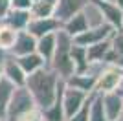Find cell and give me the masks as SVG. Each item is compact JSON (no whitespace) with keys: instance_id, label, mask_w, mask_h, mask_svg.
<instances>
[{"instance_id":"7c38bea8","label":"cell","mask_w":123,"mask_h":121,"mask_svg":"<svg viewBox=\"0 0 123 121\" xmlns=\"http://www.w3.org/2000/svg\"><path fill=\"white\" fill-rule=\"evenodd\" d=\"M103 96V106L107 112L108 121H116L118 116L123 112V96L118 92H108V94H101Z\"/></svg>"},{"instance_id":"1f68e13d","label":"cell","mask_w":123,"mask_h":121,"mask_svg":"<svg viewBox=\"0 0 123 121\" xmlns=\"http://www.w3.org/2000/svg\"><path fill=\"white\" fill-rule=\"evenodd\" d=\"M116 66L123 72V55H118V60H116Z\"/></svg>"},{"instance_id":"44dd1931","label":"cell","mask_w":123,"mask_h":121,"mask_svg":"<svg viewBox=\"0 0 123 121\" xmlns=\"http://www.w3.org/2000/svg\"><path fill=\"white\" fill-rule=\"evenodd\" d=\"M88 121H108L105 106H103V96L94 92L90 97V108H88Z\"/></svg>"},{"instance_id":"277c9868","label":"cell","mask_w":123,"mask_h":121,"mask_svg":"<svg viewBox=\"0 0 123 121\" xmlns=\"http://www.w3.org/2000/svg\"><path fill=\"white\" fill-rule=\"evenodd\" d=\"M123 85V72L116 64H105L98 72L96 79V94H108V92H118Z\"/></svg>"},{"instance_id":"8992f818","label":"cell","mask_w":123,"mask_h":121,"mask_svg":"<svg viewBox=\"0 0 123 121\" xmlns=\"http://www.w3.org/2000/svg\"><path fill=\"white\" fill-rule=\"evenodd\" d=\"M114 31L116 30H114L110 24H103V26H99V28H88L86 31H83L81 35L74 37V42L79 44V46L88 48V46L103 42V40H110V37L114 35Z\"/></svg>"},{"instance_id":"74e56055","label":"cell","mask_w":123,"mask_h":121,"mask_svg":"<svg viewBox=\"0 0 123 121\" xmlns=\"http://www.w3.org/2000/svg\"><path fill=\"white\" fill-rule=\"evenodd\" d=\"M31 2H39V0H31Z\"/></svg>"},{"instance_id":"2e32d148","label":"cell","mask_w":123,"mask_h":121,"mask_svg":"<svg viewBox=\"0 0 123 121\" xmlns=\"http://www.w3.org/2000/svg\"><path fill=\"white\" fill-rule=\"evenodd\" d=\"M17 62L20 64V68L24 70L26 75H30V73H35V72H39L41 68H44L46 64V60L42 59L37 51H33V53H28V55H22V57H15Z\"/></svg>"},{"instance_id":"d6986e66","label":"cell","mask_w":123,"mask_h":121,"mask_svg":"<svg viewBox=\"0 0 123 121\" xmlns=\"http://www.w3.org/2000/svg\"><path fill=\"white\" fill-rule=\"evenodd\" d=\"M57 46V33H50V35H44L41 39H37V53L46 60V64L51 60L53 57V51H55Z\"/></svg>"},{"instance_id":"f546056e","label":"cell","mask_w":123,"mask_h":121,"mask_svg":"<svg viewBox=\"0 0 123 121\" xmlns=\"http://www.w3.org/2000/svg\"><path fill=\"white\" fill-rule=\"evenodd\" d=\"M11 11V0H0V20Z\"/></svg>"},{"instance_id":"9c48e42d","label":"cell","mask_w":123,"mask_h":121,"mask_svg":"<svg viewBox=\"0 0 123 121\" xmlns=\"http://www.w3.org/2000/svg\"><path fill=\"white\" fill-rule=\"evenodd\" d=\"M2 72H4V79H7L13 86H24L28 75L24 73V70L13 55H7V59L2 62Z\"/></svg>"},{"instance_id":"7402d4cb","label":"cell","mask_w":123,"mask_h":121,"mask_svg":"<svg viewBox=\"0 0 123 121\" xmlns=\"http://www.w3.org/2000/svg\"><path fill=\"white\" fill-rule=\"evenodd\" d=\"M55 13V0H39L33 2L30 7L31 18H48Z\"/></svg>"},{"instance_id":"836d02e7","label":"cell","mask_w":123,"mask_h":121,"mask_svg":"<svg viewBox=\"0 0 123 121\" xmlns=\"http://www.w3.org/2000/svg\"><path fill=\"white\" fill-rule=\"evenodd\" d=\"M4 79V72H2V64H0V81Z\"/></svg>"},{"instance_id":"f1b7e54d","label":"cell","mask_w":123,"mask_h":121,"mask_svg":"<svg viewBox=\"0 0 123 121\" xmlns=\"http://www.w3.org/2000/svg\"><path fill=\"white\" fill-rule=\"evenodd\" d=\"M31 0H11V9H22V11H30L31 7Z\"/></svg>"},{"instance_id":"d6a6232c","label":"cell","mask_w":123,"mask_h":121,"mask_svg":"<svg viewBox=\"0 0 123 121\" xmlns=\"http://www.w3.org/2000/svg\"><path fill=\"white\" fill-rule=\"evenodd\" d=\"M112 2H114L116 6H118V7H119L121 11H123V0H112Z\"/></svg>"},{"instance_id":"ba28073f","label":"cell","mask_w":123,"mask_h":121,"mask_svg":"<svg viewBox=\"0 0 123 121\" xmlns=\"http://www.w3.org/2000/svg\"><path fill=\"white\" fill-rule=\"evenodd\" d=\"M85 4H86V0H55V13H53V17L62 24L68 18H72L74 15L81 13Z\"/></svg>"},{"instance_id":"4fadbf2b","label":"cell","mask_w":123,"mask_h":121,"mask_svg":"<svg viewBox=\"0 0 123 121\" xmlns=\"http://www.w3.org/2000/svg\"><path fill=\"white\" fill-rule=\"evenodd\" d=\"M99 4L105 17V22L110 24L114 30H123V11L119 9L114 2H103V0H96Z\"/></svg>"},{"instance_id":"5b68a950","label":"cell","mask_w":123,"mask_h":121,"mask_svg":"<svg viewBox=\"0 0 123 121\" xmlns=\"http://www.w3.org/2000/svg\"><path fill=\"white\" fill-rule=\"evenodd\" d=\"M88 97H90V94H85V92L77 90V88L68 86L66 81H64V88H62V92H61V103H62V110H64V117L68 119V117L74 116L77 110H81L83 105L88 101Z\"/></svg>"},{"instance_id":"4dcf8cb0","label":"cell","mask_w":123,"mask_h":121,"mask_svg":"<svg viewBox=\"0 0 123 121\" xmlns=\"http://www.w3.org/2000/svg\"><path fill=\"white\" fill-rule=\"evenodd\" d=\"M7 55H9V53H7V51H4L2 48H0V64H2L6 59H7Z\"/></svg>"},{"instance_id":"e575fe53","label":"cell","mask_w":123,"mask_h":121,"mask_svg":"<svg viewBox=\"0 0 123 121\" xmlns=\"http://www.w3.org/2000/svg\"><path fill=\"white\" fill-rule=\"evenodd\" d=\"M116 121H123V112H121V114L118 116V119H116Z\"/></svg>"},{"instance_id":"30bf717a","label":"cell","mask_w":123,"mask_h":121,"mask_svg":"<svg viewBox=\"0 0 123 121\" xmlns=\"http://www.w3.org/2000/svg\"><path fill=\"white\" fill-rule=\"evenodd\" d=\"M37 50V39L31 35L30 31H18V35H17V40L13 48H11L9 55L13 57H22V55H28V53H33Z\"/></svg>"},{"instance_id":"e0dca14e","label":"cell","mask_w":123,"mask_h":121,"mask_svg":"<svg viewBox=\"0 0 123 121\" xmlns=\"http://www.w3.org/2000/svg\"><path fill=\"white\" fill-rule=\"evenodd\" d=\"M70 55H72V62H74V73H85V72L90 70V62H88V53L85 46H79L74 42L72 50H70Z\"/></svg>"},{"instance_id":"4316f807","label":"cell","mask_w":123,"mask_h":121,"mask_svg":"<svg viewBox=\"0 0 123 121\" xmlns=\"http://www.w3.org/2000/svg\"><path fill=\"white\" fill-rule=\"evenodd\" d=\"M17 121H44V116H42L41 108H37V106H35V108L28 110L26 114H22Z\"/></svg>"},{"instance_id":"9a60e30c","label":"cell","mask_w":123,"mask_h":121,"mask_svg":"<svg viewBox=\"0 0 123 121\" xmlns=\"http://www.w3.org/2000/svg\"><path fill=\"white\" fill-rule=\"evenodd\" d=\"M30 20H31L30 11L11 9L9 13L4 17V18L0 20V22H4V24L11 26V28H13V30H17V31H24L26 28H28V24H30Z\"/></svg>"},{"instance_id":"603a6c76","label":"cell","mask_w":123,"mask_h":121,"mask_svg":"<svg viewBox=\"0 0 123 121\" xmlns=\"http://www.w3.org/2000/svg\"><path fill=\"white\" fill-rule=\"evenodd\" d=\"M17 35H18L17 30H13L11 26L4 24V22H0V48L4 51H7V53L11 51V48L17 40Z\"/></svg>"},{"instance_id":"5bb4252c","label":"cell","mask_w":123,"mask_h":121,"mask_svg":"<svg viewBox=\"0 0 123 121\" xmlns=\"http://www.w3.org/2000/svg\"><path fill=\"white\" fill-rule=\"evenodd\" d=\"M81 13L85 17V20H86L88 28H99V26L107 24L105 17H103V11H101V7H99V4L96 0H86V4L81 9Z\"/></svg>"},{"instance_id":"ffe728a7","label":"cell","mask_w":123,"mask_h":121,"mask_svg":"<svg viewBox=\"0 0 123 121\" xmlns=\"http://www.w3.org/2000/svg\"><path fill=\"white\" fill-rule=\"evenodd\" d=\"M61 30L66 31L68 35L74 39V37L81 35L83 31H86L88 30V24H86V20H85V17H83V13H77V15H74L72 18H68L66 22H62Z\"/></svg>"},{"instance_id":"484cf974","label":"cell","mask_w":123,"mask_h":121,"mask_svg":"<svg viewBox=\"0 0 123 121\" xmlns=\"http://www.w3.org/2000/svg\"><path fill=\"white\" fill-rule=\"evenodd\" d=\"M110 48L116 55H123V30H116L110 37Z\"/></svg>"},{"instance_id":"6da1fadb","label":"cell","mask_w":123,"mask_h":121,"mask_svg":"<svg viewBox=\"0 0 123 121\" xmlns=\"http://www.w3.org/2000/svg\"><path fill=\"white\" fill-rule=\"evenodd\" d=\"M24 86L31 94L35 105L44 110L57 99V96L61 94L62 86H64V79L59 77L57 72H53L50 66H44L35 73H30L26 77Z\"/></svg>"},{"instance_id":"83f0119b","label":"cell","mask_w":123,"mask_h":121,"mask_svg":"<svg viewBox=\"0 0 123 121\" xmlns=\"http://www.w3.org/2000/svg\"><path fill=\"white\" fill-rule=\"evenodd\" d=\"M90 97H92V94H90ZM90 97H88V101L83 105L81 110H77L74 116H70L66 121H88V108H90Z\"/></svg>"},{"instance_id":"52a82bcc","label":"cell","mask_w":123,"mask_h":121,"mask_svg":"<svg viewBox=\"0 0 123 121\" xmlns=\"http://www.w3.org/2000/svg\"><path fill=\"white\" fill-rule=\"evenodd\" d=\"M61 22L55 18V17H48V18H31L26 31H30L35 39H41L44 35H50V33H57L61 30Z\"/></svg>"},{"instance_id":"7a4b0ae2","label":"cell","mask_w":123,"mask_h":121,"mask_svg":"<svg viewBox=\"0 0 123 121\" xmlns=\"http://www.w3.org/2000/svg\"><path fill=\"white\" fill-rule=\"evenodd\" d=\"M72 44H74V39L68 35L66 31L59 30L57 31V46H55V51H53V57L51 60L48 62L53 72L59 73L61 79L66 81L70 75H74V62H72V55H70V50H72Z\"/></svg>"},{"instance_id":"f35d334b","label":"cell","mask_w":123,"mask_h":121,"mask_svg":"<svg viewBox=\"0 0 123 121\" xmlns=\"http://www.w3.org/2000/svg\"><path fill=\"white\" fill-rule=\"evenodd\" d=\"M0 121H6V119H0Z\"/></svg>"},{"instance_id":"cb8c5ba5","label":"cell","mask_w":123,"mask_h":121,"mask_svg":"<svg viewBox=\"0 0 123 121\" xmlns=\"http://www.w3.org/2000/svg\"><path fill=\"white\" fill-rule=\"evenodd\" d=\"M17 86H13L7 79L0 81V119H6V112H7V105L13 96V90Z\"/></svg>"},{"instance_id":"8d00e7d4","label":"cell","mask_w":123,"mask_h":121,"mask_svg":"<svg viewBox=\"0 0 123 121\" xmlns=\"http://www.w3.org/2000/svg\"><path fill=\"white\" fill-rule=\"evenodd\" d=\"M103 2H112V0H103Z\"/></svg>"},{"instance_id":"d590c367","label":"cell","mask_w":123,"mask_h":121,"mask_svg":"<svg viewBox=\"0 0 123 121\" xmlns=\"http://www.w3.org/2000/svg\"><path fill=\"white\" fill-rule=\"evenodd\" d=\"M119 94H121V96H123V86H121V88H119Z\"/></svg>"},{"instance_id":"ab89813d","label":"cell","mask_w":123,"mask_h":121,"mask_svg":"<svg viewBox=\"0 0 123 121\" xmlns=\"http://www.w3.org/2000/svg\"><path fill=\"white\" fill-rule=\"evenodd\" d=\"M121 86H123V85H121Z\"/></svg>"},{"instance_id":"3957f363","label":"cell","mask_w":123,"mask_h":121,"mask_svg":"<svg viewBox=\"0 0 123 121\" xmlns=\"http://www.w3.org/2000/svg\"><path fill=\"white\" fill-rule=\"evenodd\" d=\"M35 101L31 97V94L28 92L26 86H17L13 90V96L9 99L7 105V112H6V121H17L22 114H26L28 110L35 108ZM39 108V106H37Z\"/></svg>"},{"instance_id":"ac0fdd59","label":"cell","mask_w":123,"mask_h":121,"mask_svg":"<svg viewBox=\"0 0 123 121\" xmlns=\"http://www.w3.org/2000/svg\"><path fill=\"white\" fill-rule=\"evenodd\" d=\"M110 40H103V42H98V44H92L86 48L88 53V62L90 64H105L107 60V55L110 53Z\"/></svg>"},{"instance_id":"8fae6325","label":"cell","mask_w":123,"mask_h":121,"mask_svg":"<svg viewBox=\"0 0 123 121\" xmlns=\"http://www.w3.org/2000/svg\"><path fill=\"white\" fill-rule=\"evenodd\" d=\"M96 79L98 75L92 73V72H85V73H74L66 79V85L77 88V90L85 92V94H94L96 90Z\"/></svg>"},{"instance_id":"d4e9b609","label":"cell","mask_w":123,"mask_h":121,"mask_svg":"<svg viewBox=\"0 0 123 121\" xmlns=\"http://www.w3.org/2000/svg\"><path fill=\"white\" fill-rule=\"evenodd\" d=\"M64 88V86H62ZM62 92V90H61ZM42 116H44V121H64V110H62V103H61V94L57 96V99L51 103L48 108L42 110Z\"/></svg>"}]
</instances>
